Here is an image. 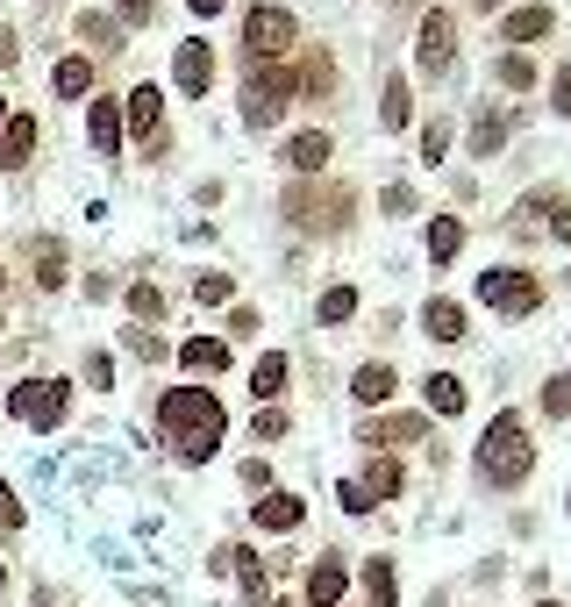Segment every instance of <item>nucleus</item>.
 Instances as JSON below:
<instances>
[{
  "label": "nucleus",
  "instance_id": "f257e3e1",
  "mask_svg": "<svg viewBox=\"0 0 571 607\" xmlns=\"http://www.w3.org/2000/svg\"><path fill=\"white\" fill-rule=\"evenodd\" d=\"M158 429L186 465H207L222 450V436H229V407L207 386H164L158 393Z\"/></svg>",
  "mask_w": 571,
  "mask_h": 607
},
{
  "label": "nucleus",
  "instance_id": "f03ea898",
  "mask_svg": "<svg viewBox=\"0 0 571 607\" xmlns=\"http://www.w3.org/2000/svg\"><path fill=\"white\" fill-rule=\"evenodd\" d=\"M478 472L493 486H521L536 472V444H529V422L515 415V407H500V415L486 422V436H478Z\"/></svg>",
  "mask_w": 571,
  "mask_h": 607
},
{
  "label": "nucleus",
  "instance_id": "7ed1b4c3",
  "mask_svg": "<svg viewBox=\"0 0 571 607\" xmlns=\"http://www.w3.org/2000/svg\"><path fill=\"white\" fill-rule=\"evenodd\" d=\"M8 415L22 422V429L51 436V429H65V415H72V386L65 379H14L8 386Z\"/></svg>",
  "mask_w": 571,
  "mask_h": 607
},
{
  "label": "nucleus",
  "instance_id": "20e7f679",
  "mask_svg": "<svg viewBox=\"0 0 571 607\" xmlns=\"http://www.w3.org/2000/svg\"><path fill=\"white\" fill-rule=\"evenodd\" d=\"M293 43H300L293 8H279V0H258V8L244 14V51H250V65H279Z\"/></svg>",
  "mask_w": 571,
  "mask_h": 607
},
{
  "label": "nucleus",
  "instance_id": "39448f33",
  "mask_svg": "<svg viewBox=\"0 0 571 607\" xmlns=\"http://www.w3.org/2000/svg\"><path fill=\"white\" fill-rule=\"evenodd\" d=\"M293 100L300 94H293V65H286V57L279 65H250V79H244V121L250 129H272Z\"/></svg>",
  "mask_w": 571,
  "mask_h": 607
},
{
  "label": "nucleus",
  "instance_id": "423d86ee",
  "mask_svg": "<svg viewBox=\"0 0 571 607\" xmlns=\"http://www.w3.org/2000/svg\"><path fill=\"white\" fill-rule=\"evenodd\" d=\"M351 207H357V193L351 187H286V222H300V230H343L351 222Z\"/></svg>",
  "mask_w": 571,
  "mask_h": 607
},
{
  "label": "nucleus",
  "instance_id": "0eeeda50",
  "mask_svg": "<svg viewBox=\"0 0 571 607\" xmlns=\"http://www.w3.org/2000/svg\"><path fill=\"white\" fill-rule=\"evenodd\" d=\"M478 300H486V308H500V315H536V300H543V286L529 279V271H486V279H478Z\"/></svg>",
  "mask_w": 571,
  "mask_h": 607
},
{
  "label": "nucleus",
  "instance_id": "6e6552de",
  "mask_svg": "<svg viewBox=\"0 0 571 607\" xmlns=\"http://www.w3.org/2000/svg\"><path fill=\"white\" fill-rule=\"evenodd\" d=\"M172 86L186 100H207V86H215V43H207V36H186L172 51Z\"/></svg>",
  "mask_w": 571,
  "mask_h": 607
},
{
  "label": "nucleus",
  "instance_id": "1a4fd4ad",
  "mask_svg": "<svg viewBox=\"0 0 571 607\" xmlns=\"http://www.w3.org/2000/svg\"><path fill=\"white\" fill-rule=\"evenodd\" d=\"M450 51H457V14H450V8H429V14H422V79H443V72H450Z\"/></svg>",
  "mask_w": 571,
  "mask_h": 607
},
{
  "label": "nucleus",
  "instance_id": "9d476101",
  "mask_svg": "<svg viewBox=\"0 0 571 607\" xmlns=\"http://www.w3.org/2000/svg\"><path fill=\"white\" fill-rule=\"evenodd\" d=\"M86 143H94V158H122V100L94 94V108H86Z\"/></svg>",
  "mask_w": 571,
  "mask_h": 607
},
{
  "label": "nucleus",
  "instance_id": "9b49d317",
  "mask_svg": "<svg viewBox=\"0 0 571 607\" xmlns=\"http://www.w3.org/2000/svg\"><path fill=\"white\" fill-rule=\"evenodd\" d=\"M250 522H258L265 536H293V529L308 522V500H300V493H286V486H272V493H265L258 508H250Z\"/></svg>",
  "mask_w": 571,
  "mask_h": 607
},
{
  "label": "nucleus",
  "instance_id": "f8f14e48",
  "mask_svg": "<svg viewBox=\"0 0 571 607\" xmlns=\"http://www.w3.org/2000/svg\"><path fill=\"white\" fill-rule=\"evenodd\" d=\"M36 143H43L36 115H8V129H0V172H22L36 158Z\"/></svg>",
  "mask_w": 571,
  "mask_h": 607
},
{
  "label": "nucleus",
  "instance_id": "ddd939ff",
  "mask_svg": "<svg viewBox=\"0 0 571 607\" xmlns=\"http://www.w3.org/2000/svg\"><path fill=\"white\" fill-rule=\"evenodd\" d=\"M357 436H365L371 450H394V444H422V436H429V415H379V422H365Z\"/></svg>",
  "mask_w": 571,
  "mask_h": 607
},
{
  "label": "nucleus",
  "instance_id": "4468645a",
  "mask_svg": "<svg viewBox=\"0 0 571 607\" xmlns=\"http://www.w3.org/2000/svg\"><path fill=\"white\" fill-rule=\"evenodd\" d=\"M279 158H286V164H293V172H300V179H314V172H322V164H328V158H336V143H328V136H322V129H300V136H286V150H279Z\"/></svg>",
  "mask_w": 571,
  "mask_h": 607
},
{
  "label": "nucleus",
  "instance_id": "2eb2a0df",
  "mask_svg": "<svg viewBox=\"0 0 571 607\" xmlns=\"http://www.w3.org/2000/svg\"><path fill=\"white\" fill-rule=\"evenodd\" d=\"M51 94L57 100H86V94H94V57H86V51L57 57V65H51Z\"/></svg>",
  "mask_w": 571,
  "mask_h": 607
},
{
  "label": "nucleus",
  "instance_id": "dca6fc26",
  "mask_svg": "<svg viewBox=\"0 0 571 607\" xmlns=\"http://www.w3.org/2000/svg\"><path fill=\"white\" fill-rule=\"evenodd\" d=\"M351 393H357L365 407H386V401L400 393V372H394V364H379V358H371V364H357V372H351Z\"/></svg>",
  "mask_w": 571,
  "mask_h": 607
},
{
  "label": "nucleus",
  "instance_id": "f3484780",
  "mask_svg": "<svg viewBox=\"0 0 571 607\" xmlns=\"http://www.w3.org/2000/svg\"><path fill=\"white\" fill-rule=\"evenodd\" d=\"M422 329H429L435 343H457L464 329H472V315H464V308H457V300H450V294H435L429 308H422Z\"/></svg>",
  "mask_w": 571,
  "mask_h": 607
},
{
  "label": "nucleus",
  "instance_id": "a211bd4d",
  "mask_svg": "<svg viewBox=\"0 0 571 607\" xmlns=\"http://www.w3.org/2000/svg\"><path fill=\"white\" fill-rule=\"evenodd\" d=\"M351 594V572H343V557H322V565L308 572V607H336Z\"/></svg>",
  "mask_w": 571,
  "mask_h": 607
},
{
  "label": "nucleus",
  "instance_id": "6ab92c4d",
  "mask_svg": "<svg viewBox=\"0 0 571 607\" xmlns=\"http://www.w3.org/2000/svg\"><path fill=\"white\" fill-rule=\"evenodd\" d=\"M286 379H293V358H286V351H265L258 364H250V393H258L265 407H272L279 393H286Z\"/></svg>",
  "mask_w": 571,
  "mask_h": 607
},
{
  "label": "nucleus",
  "instance_id": "aec40b11",
  "mask_svg": "<svg viewBox=\"0 0 571 607\" xmlns=\"http://www.w3.org/2000/svg\"><path fill=\"white\" fill-rule=\"evenodd\" d=\"M293 94L300 100H328L336 94V65H328V51H308V65L293 72Z\"/></svg>",
  "mask_w": 571,
  "mask_h": 607
},
{
  "label": "nucleus",
  "instance_id": "412c9836",
  "mask_svg": "<svg viewBox=\"0 0 571 607\" xmlns=\"http://www.w3.org/2000/svg\"><path fill=\"white\" fill-rule=\"evenodd\" d=\"M422 401H429V415H464V401H472V393H464L457 372H429V379H422Z\"/></svg>",
  "mask_w": 571,
  "mask_h": 607
},
{
  "label": "nucleus",
  "instance_id": "4be33fe9",
  "mask_svg": "<svg viewBox=\"0 0 571 607\" xmlns=\"http://www.w3.org/2000/svg\"><path fill=\"white\" fill-rule=\"evenodd\" d=\"M158 121H164V94L143 79L137 94H129V108H122V129H137V136H158Z\"/></svg>",
  "mask_w": 571,
  "mask_h": 607
},
{
  "label": "nucleus",
  "instance_id": "5701e85b",
  "mask_svg": "<svg viewBox=\"0 0 571 607\" xmlns=\"http://www.w3.org/2000/svg\"><path fill=\"white\" fill-rule=\"evenodd\" d=\"M29 265H36V286H43V294H57V286H65V243H57V236H36V243H29Z\"/></svg>",
  "mask_w": 571,
  "mask_h": 607
},
{
  "label": "nucleus",
  "instance_id": "b1692460",
  "mask_svg": "<svg viewBox=\"0 0 571 607\" xmlns=\"http://www.w3.org/2000/svg\"><path fill=\"white\" fill-rule=\"evenodd\" d=\"M550 29H558V14H550V8H515L500 22V36L507 43H536V36H550Z\"/></svg>",
  "mask_w": 571,
  "mask_h": 607
},
{
  "label": "nucleus",
  "instance_id": "393cba45",
  "mask_svg": "<svg viewBox=\"0 0 571 607\" xmlns=\"http://www.w3.org/2000/svg\"><path fill=\"white\" fill-rule=\"evenodd\" d=\"M179 364H186V372H222V364H229V343L222 337H186L179 343Z\"/></svg>",
  "mask_w": 571,
  "mask_h": 607
},
{
  "label": "nucleus",
  "instance_id": "a878e982",
  "mask_svg": "<svg viewBox=\"0 0 571 607\" xmlns=\"http://www.w3.org/2000/svg\"><path fill=\"white\" fill-rule=\"evenodd\" d=\"M72 29L86 36V57H94V51H122V22H108V14H94V8H86Z\"/></svg>",
  "mask_w": 571,
  "mask_h": 607
},
{
  "label": "nucleus",
  "instance_id": "bb28decb",
  "mask_svg": "<svg viewBox=\"0 0 571 607\" xmlns=\"http://www.w3.org/2000/svg\"><path fill=\"white\" fill-rule=\"evenodd\" d=\"M351 315H357V286H328V294L314 300V322H322V329H343Z\"/></svg>",
  "mask_w": 571,
  "mask_h": 607
},
{
  "label": "nucleus",
  "instance_id": "cd10ccee",
  "mask_svg": "<svg viewBox=\"0 0 571 607\" xmlns=\"http://www.w3.org/2000/svg\"><path fill=\"white\" fill-rule=\"evenodd\" d=\"M500 143H507V115L486 108V115L472 121V158H500Z\"/></svg>",
  "mask_w": 571,
  "mask_h": 607
},
{
  "label": "nucleus",
  "instance_id": "c85d7f7f",
  "mask_svg": "<svg viewBox=\"0 0 571 607\" xmlns=\"http://www.w3.org/2000/svg\"><path fill=\"white\" fill-rule=\"evenodd\" d=\"M365 594H371V607H400V586H394V557H365Z\"/></svg>",
  "mask_w": 571,
  "mask_h": 607
},
{
  "label": "nucleus",
  "instance_id": "c756f323",
  "mask_svg": "<svg viewBox=\"0 0 571 607\" xmlns=\"http://www.w3.org/2000/svg\"><path fill=\"white\" fill-rule=\"evenodd\" d=\"M379 121H386V129H408V121H414V86L400 79V72L386 79V108H379Z\"/></svg>",
  "mask_w": 571,
  "mask_h": 607
},
{
  "label": "nucleus",
  "instance_id": "7c9ffc66",
  "mask_svg": "<svg viewBox=\"0 0 571 607\" xmlns=\"http://www.w3.org/2000/svg\"><path fill=\"white\" fill-rule=\"evenodd\" d=\"M457 251H464V222L457 215H435L429 222V257H435V265H450Z\"/></svg>",
  "mask_w": 571,
  "mask_h": 607
},
{
  "label": "nucleus",
  "instance_id": "2f4dec72",
  "mask_svg": "<svg viewBox=\"0 0 571 607\" xmlns=\"http://www.w3.org/2000/svg\"><path fill=\"white\" fill-rule=\"evenodd\" d=\"M357 486H365L371 508H379V500H394V493H400V458H371V472L357 479Z\"/></svg>",
  "mask_w": 571,
  "mask_h": 607
},
{
  "label": "nucleus",
  "instance_id": "473e14b6",
  "mask_svg": "<svg viewBox=\"0 0 571 607\" xmlns=\"http://www.w3.org/2000/svg\"><path fill=\"white\" fill-rule=\"evenodd\" d=\"M236 579H244V600H265L272 594V579H265V565H258V551H244V543H236Z\"/></svg>",
  "mask_w": 571,
  "mask_h": 607
},
{
  "label": "nucleus",
  "instance_id": "72a5a7b5",
  "mask_svg": "<svg viewBox=\"0 0 571 607\" xmlns=\"http://www.w3.org/2000/svg\"><path fill=\"white\" fill-rule=\"evenodd\" d=\"M229 294H236V279H229V271H201V279H193V300H201V308H222Z\"/></svg>",
  "mask_w": 571,
  "mask_h": 607
},
{
  "label": "nucleus",
  "instance_id": "f704fd0d",
  "mask_svg": "<svg viewBox=\"0 0 571 607\" xmlns=\"http://www.w3.org/2000/svg\"><path fill=\"white\" fill-rule=\"evenodd\" d=\"M500 86H507V94H529V86H536V65H529L521 51H507V57H500Z\"/></svg>",
  "mask_w": 571,
  "mask_h": 607
},
{
  "label": "nucleus",
  "instance_id": "c9c22d12",
  "mask_svg": "<svg viewBox=\"0 0 571 607\" xmlns=\"http://www.w3.org/2000/svg\"><path fill=\"white\" fill-rule=\"evenodd\" d=\"M129 308H137V322H158V315H164V294H158V286H129Z\"/></svg>",
  "mask_w": 571,
  "mask_h": 607
},
{
  "label": "nucleus",
  "instance_id": "e433bc0d",
  "mask_svg": "<svg viewBox=\"0 0 571 607\" xmlns=\"http://www.w3.org/2000/svg\"><path fill=\"white\" fill-rule=\"evenodd\" d=\"M543 415H550V422H564V415H571V372L543 386Z\"/></svg>",
  "mask_w": 571,
  "mask_h": 607
},
{
  "label": "nucleus",
  "instance_id": "4c0bfd02",
  "mask_svg": "<svg viewBox=\"0 0 571 607\" xmlns=\"http://www.w3.org/2000/svg\"><path fill=\"white\" fill-rule=\"evenodd\" d=\"M79 372H86V386H100V393L115 386V358H108V351H86V364H79Z\"/></svg>",
  "mask_w": 571,
  "mask_h": 607
},
{
  "label": "nucleus",
  "instance_id": "58836bf2",
  "mask_svg": "<svg viewBox=\"0 0 571 607\" xmlns=\"http://www.w3.org/2000/svg\"><path fill=\"white\" fill-rule=\"evenodd\" d=\"M422 158H429V164L450 158V121H429V129H422Z\"/></svg>",
  "mask_w": 571,
  "mask_h": 607
},
{
  "label": "nucleus",
  "instance_id": "ea45409f",
  "mask_svg": "<svg viewBox=\"0 0 571 607\" xmlns=\"http://www.w3.org/2000/svg\"><path fill=\"white\" fill-rule=\"evenodd\" d=\"M115 14H122V29H143L158 22V0H115Z\"/></svg>",
  "mask_w": 571,
  "mask_h": 607
},
{
  "label": "nucleus",
  "instance_id": "a19ab883",
  "mask_svg": "<svg viewBox=\"0 0 571 607\" xmlns=\"http://www.w3.org/2000/svg\"><path fill=\"white\" fill-rule=\"evenodd\" d=\"M250 436H258V444H272V436H286V415H279V407H258V422H250Z\"/></svg>",
  "mask_w": 571,
  "mask_h": 607
},
{
  "label": "nucleus",
  "instance_id": "79ce46f5",
  "mask_svg": "<svg viewBox=\"0 0 571 607\" xmlns=\"http://www.w3.org/2000/svg\"><path fill=\"white\" fill-rule=\"evenodd\" d=\"M336 500H343V514H371V500H365L357 479H336Z\"/></svg>",
  "mask_w": 571,
  "mask_h": 607
},
{
  "label": "nucleus",
  "instance_id": "37998d69",
  "mask_svg": "<svg viewBox=\"0 0 571 607\" xmlns=\"http://www.w3.org/2000/svg\"><path fill=\"white\" fill-rule=\"evenodd\" d=\"M122 343H129V351H137V358H150V364H158V358H164V337H150V329H129V337H122Z\"/></svg>",
  "mask_w": 571,
  "mask_h": 607
},
{
  "label": "nucleus",
  "instance_id": "c03bdc74",
  "mask_svg": "<svg viewBox=\"0 0 571 607\" xmlns=\"http://www.w3.org/2000/svg\"><path fill=\"white\" fill-rule=\"evenodd\" d=\"M22 522H29V514H22V500H14V486L0 479V529H22Z\"/></svg>",
  "mask_w": 571,
  "mask_h": 607
},
{
  "label": "nucleus",
  "instance_id": "a18cd8bd",
  "mask_svg": "<svg viewBox=\"0 0 571 607\" xmlns=\"http://www.w3.org/2000/svg\"><path fill=\"white\" fill-rule=\"evenodd\" d=\"M244 337H258V308H236V315H229V337H222V343H244Z\"/></svg>",
  "mask_w": 571,
  "mask_h": 607
},
{
  "label": "nucleus",
  "instance_id": "49530a36",
  "mask_svg": "<svg viewBox=\"0 0 571 607\" xmlns=\"http://www.w3.org/2000/svg\"><path fill=\"white\" fill-rule=\"evenodd\" d=\"M244 486H250V493H272V465L250 458V465H244Z\"/></svg>",
  "mask_w": 571,
  "mask_h": 607
},
{
  "label": "nucleus",
  "instance_id": "de8ad7c7",
  "mask_svg": "<svg viewBox=\"0 0 571 607\" xmlns=\"http://www.w3.org/2000/svg\"><path fill=\"white\" fill-rule=\"evenodd\" d=\"M14 57H22V36H14V22H0V72H8Z\"/></svg>",
  "mask_w": 571,
  "mask_h": 607
},
{
  "label": "nucleus",
  "instance_id": "09e8293b",
  "mask_svg": "<svg viewBox=\"0 0 571 607\" xmlns=\"http://www.w3.org/2000/svg\"><path fill=\"white\" fill-rule=\"evenodd\" d=\"M550 94H558L550 108H558V115H571V65H558V79H550Z\"/></svg>",
  "mask_w": 571,
  "mask_h": 607
},
{
  "label": "nucleus",
  "instance_id": "8fccbe9b",
  "mask_svg": "<svg viewBox=\"0 0 571 607\" xmlns=\"http://www.w3.org/2000/svg\"><path fill=\"white\" fill-rule=\"evenodd\" d=\"M386 215H414V187H386Z\"/></svg>",
  "mask_w": 571,
  "mask_h": 607
},
{
  "label": "nucleus",
  "instance_id": "3c124183",
  "mask_svg": "<svg viewBox=\"0 0 571 607\" xmlns=\"http://www.w3.org/2000/svg\"><path fill=\"white\" fill-rule=\"evenodd\" d=\"M186 8H193V14H201V22H207V14H222V8H229V0H186Z\"/></svg>",
  "mask_w": 571,
  "mask_h": 607
},
{
  "label": "nucleus",
  "instance_id": "603ef678",
  "mask_svg": "<svg viewBox=\"0 0 571 607\" xmlns=\"http://www.w3.org/2000/svg\"><path fill=\"white\" fill-rule=\"evenodd\" d=\"M550 236H558V243H571V207H564L558 222H550Z\"/></svg>",
  "mask_w": 571,
  "mask_h": 607
},
{
  "label": "nucleus",
  "instance_id": "864d4df0",
  "mask_svg": "<svg viewBox=\"0 0 571 607\" xmlns=\"http://www.w3.org/2000/svg\"><path fill=\"white\" fill-rule=\"evenodd\" d=\"M8 115H14V108H8V94H0V129H8Z\"/></svg>",
  "mask_w": 571,
  "mask_h": 607
},
{
  "label": "nucleus",
  "instance_id": "5fc2aeb1",
  "mask_svg": "<svg viewBox=\"0 0 571 607\" xmlns=\"http://www.w3.org/2000/svg\"><path fill=\"white\" fill-rule=\"evenodd\" d=\"M0 594H8V565H0Z\"/></svg>",
  "mask_w": 571,
  "mask_h": 607
},
{
  "label": "nucleus",
  "instance_id": "6e6d98bb",
  "mask_svg": "<svg viewBox=\"0 0 571 607\" xmlns=\"http://www.w3.org/2000/svg\"><path fill=\"white\" fill-rule=\"evenodd\" d=\"M478 8H500V0H478Z\"/></svg>",
  "mask_w": 571,
  "mask_h": 607
},
{
  "label": "nucleus",
  "instance_id": "4d7b16f0",
  "mask_svg": "<svg viewBox=\"0 0 571 607\" xmlns=\"http://www.w3.org/2000/svg\"><path fill=\"white\" fill-rule=\"evenodd\" d=\"M0 286H8V265H0Z\"/></svg>",
  "mask_w": 571,
  "mask_h": 607
},
{
  "label": "nucleus",
  "instance_id": "13d9d810",
  "mask_svg": "<svg viewBox=\"0 0 571 607\" xmlns=\"http://www.w3.org/2000/svg\"><path fill=\"white\" fill-rule=\"evenodd\" d=\"M536 607H558V600H536Z\"/></svg>",
  "mask_w": 571,
  "mask_h": 607
},
{
  "label": "nucleus",
  "instance_id": "bf43d9fd",
  "mask_svg": "<svg viewBox=\"0 0 571 607\" xmlns=\"http://www.w3.org/2000/svg\"><path fill=\"white\" fill-rule=\"evenodd\" d=\"M36 607H57V600H36Z\"/></svg>",
  "mask_w": 571,
  "mask_h": 607
},
{
  "label": "nucleus",
  "instance_id": "052dcab7",
  "mask_svg": "<svg viewBox=\"0 0 571 607\" xmlns=\"http://www.w3.org/2000/svg\"><path fill=\"white\" fill-rule=\"evenodd\" d=\"M0 329H8V315H0Z\"/></svg>",
  "mask_w": 571,
  "mask_h": 607
}]
</instances>
